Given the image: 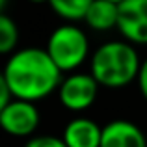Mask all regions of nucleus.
Instances as JSON below:
<instances>
[{"mask_svg": "<svg viewBox=\"0 0 147 147\" xmlns=\"http://www.w3.org/2000/svg\"><path fill=\"white\" fill-rule=\"evenodd\" d=\"M63 73L56 67L45 49L28 47L9 54L0 78L15 99L36 102L58 91Z\"/></svg>", "mask_w": 147, "mask_h": 147, "instance_id": "nucleus-1", "label": "nucleus"}, {"mask_svg": "<svg viewBox=\"0 0 147 147\" xmlns=\"http://www.w3.org/2000/svg\"><path fill=\"white\" fill-rule=\"evenodd\" d=\"M142 60L129 41H108L91 54L90 73L104 88H123L138 80Z\"/></svg>", "mask_w": 147, "mask_h": 147, "instance_id": "nucleus-2", "label": "nucleus"}, {"mask_svg": "<svg viewBox=\"0 0 147 147\" xmlns=\"http://www.w3.org/2000/svg\"><path fill=\"white\" fill-rule=\"evenodd\" d=\"M45 50L61 73H75L90 56V39L82 28L65 22L52 30Z\"/></svg>", "mask_w": 147, "mask_h": 147, "instance_id": "nucleus-3", "label": "nucleus"}, {"mask_svg": "<svg viewBox=\"0 0 147 147\" xmlns=\"http://www.w3.org/2000/svg\"><path fill=\"white\" fill-rule=\"evenodd\" d=\"M99 93V82L93 78L91 73H71L63 76L58 97L63 108L69 112H84L95 102Z\"/></svg>", "mask_w": 147, "mask_h": 147, "instance_id": "nucleus-4", "label": "nucleus"}, {"mask_svg": "<svg viewBox=\"0 0 147 147\" xmlns=\"http://www.w3.org/2000/svg\"><path fill=\"white\" fill-rule=\"evenodd\" d=\"M39 125V110L34 102L13 99L7 106L0 108V127L15 138H28Z\"/></svg>", "mask_w": 147, "mask_h": 147, "instance_id": "nucleus-5", "label": "nucleus"}, {"mask_svg": "<svg viewBox=\"0 0 147 147\" xmlns=\"http://www.w3.org/2000/svg\"><path fill=\"white\" fill-rule=\"evenodd\" d=\"M117 30L129 43L147 45V0H125L119 4Z\"/></svg>", "mask_w": 147, "mask_h": 147, "instance_id": "nucleus-6", "label": "nucleus"}, {"mask_svg": "<svg viewBox=\"0 0 147 147\" xmlns=\"http://www.w3.org/2000/svg\"><path fill=\"white\" fill-rule=\"evenodd\" d=\"M100 147H147V138L132 121L114 119L102 127Z\"/></svg>", "mask_w": 147, "mask_h": 147, "instance_id": "nucleus-7", "label": "nucleus"}, {"mask_svg": "<svg viewBox=\"0 0 147 147\" xmlns=\"http://www.w3.org/2000/svg\"><path fill=\"white\" fill-rule=\"evenodd\" d=\"M61 140L67 147H100L102 127L90 117H76L65 125Z\"/></svg>", "mask_w": 147, "mask_h": 147, "instance_id": "nucleus-8", "label": "nucleus"}, {"mask_svg": "<svg viewBox=\"0 0 147 147\" xmlns=\"http://www.w3.org/2000/svg\"><path fill=\"white\" fill-rule=\"evenodd\" d=\"M119 21V4L110 0H93L90 6L84 22L95 32H108L112 28H117Z\"/></svg>", "mask_w": 147, "mask_h": 147, "instance_id": "nucleus-9", "label": "nucleus"}, {"mask_svg": "<svg viewBox=\"0 0 147 147\" xmlns=\"http://www.w3.org/2000/svg\"><path fill=\"white\" fill-rule=\"evenodd\" d=\"M91 4H93V0H49V6L52 7L54 13L73 24L84 21Z\"/></svg>", "mask_w": 147, "mask_h": 147, "instance_id": "nucleus-10", "label": "nucleus"}, {"mask_svg": "<svg viewBox=\"0 0 147 147\" xmlns=\"http://www.w3.org/2000/svg\"><path fill=\"white\" fill-rule=\"evenodd\" d=\"M19 43V28L9 15H0V52L13 54Z\"/></svg>", "mask_w": 147, "mask_h": 147, "instance_id": "nucleus-11", "label": "nucleus"}, {"mask_svg": "<svg viewBox=\"0 0 147 147\" xmlns=\"http://www.w3.org/2000/svg\"><path fill=\"white\" fill-rule=\"evenodd\" d=\"M24 147H67L61 138L56 136H34L26 142Z\"/></svg>", "mask_w": 147, "mask_h": 147, "instance_id": "nucleus-12", "label": "nucleus"}, {"mask_svg": "<svg viewBox=\"0 0 147 147\" xmlns=\"http://www.w3.org/2000/svg\"><path fill=\"white\" fill-rule=\"evenodd\" d=\"M138 88H140V93L144 95V99L147 100V58L142 61V67H140V75H138Z\"/></svg>", "mask_w": 147, "mask_h": 147, "instance_id": "nucleus-13", "label": "nucleus"}, {"mask_svg": "<svg viewBox=\"0 0 147 147\" xmlns=\"http://www.w3.org/2000/svg\"><path fill=\"white\" fill-rule=\"evenodd\" d=\"M13 99L15 97H13V93H11V90L7 88V84L0 78V108L7 106V104H9Z\"/></svg>", "mask_w": 147, "mask_h": 147, "instance_id": "nucleus-14", "label": "nucleus"}, {"mask_svg": "<svg viewBox=\"0 0 147 147\" xmlns=\"http://www.w3.org/2000/svg\"><path fill=\"white\" fill-rule=\"evenodd\" d=\"M30 4H49V0H28Z\"/></svg>", "mask_w": 147, "mask_h": 147, "instance_id": "nucleus-15", "label": "nucleus"}, {"mask_svg": "<svg viewBox=\"0 0 147 147\" xmlns=\"http://www.w3.org/2000/svg\"><path fill=\"white\" fill-rule=\"evenodd\" d=\"M110 2H114V4H121V2H125V0H110Z\"/></svg>", "mask_w": 147, "mask_h": 147, "instance_id": "nucleus-16", "label": "nucleus"}]
</instances>
